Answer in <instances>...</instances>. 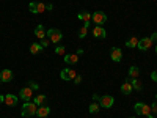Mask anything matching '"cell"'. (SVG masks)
I'll list each match as a JSON object with an SVG mask.
<instances>
[{
	"mask_svg": "<svg viewBox=\"0 0 157 118\" xmlns=\"http://www.w3.org/2000/svg\"><path fill=\"white\" fill-rule=\"evenodd\" d=\"M3 101H5V96H3V95H0V102L3 104Z\"/></svg>",
	"mask_w": 157,
	"mask_h": 118,
	"instance_id": "35",
	"label": "cell"
},
{
	"mask_svg": "<svg viewBox=\"0 0 157 118\" xmlns=\"http://www.w3.org/2000/svg\"><path fill=\"white\" fill-rule=\"evenodd\" d=\"M146 118H154V116H152V113H151V115H148V116H146Z\"/></svg>",
	"mask_w": 157,
	"mask_h": 118,
	"instance_id": "36",
	"label": "cell"
},
{
	"mask_svg": "<svg viewBox=\"0 0 157 118\" xmlns=\"http://www.w3.org/2000/svg\"><path fill=\"white\" fill-rule=\"evenodd\" d=\"M55 54H57V55H64V54H66V46H58V47H55Z\"/></svg>",
	"mask_w": 157,
	"mask_h": 118,
	"instance_id": "26",
	"label": "cell"
},
{
	"mask_svg": "<svg viewBox=\"0 0 157 118\" xmlns=\"http://www.w3.org/2000/svg\"><path fill=\"white\" fill-rule=\"evenodd\" d=\"M75 76H77V73H75L74 69H71V68H64V69L60 73V77L63 79V81H74Z\"/></svg>",
	"mask_w": 157,
	"mask_h": 118,
	"instance_id": "8",
	"label": "cell"
},
{
	"mask_svg": "<svg viewBox=\"0 0 157 118\" xmlns=\"http://www.w3.org/2000/svg\"><path fill=\"white\" fill-rule=\"evenodd\" d=\"M155 101H157V95H155Z\"/></svg>",
	"mask_w": 157,
	"mask_h": 118,
	"instance_id": "38",
	"label": "cell"
},
{
	"mask_svg": "<svg viewBox=\"0 0 157 118\" xmlns=\"http://www.w3.org/2000/svg\"><path fill=\"white\" fill-rule=\"evenodd\" d=\"M152 41H151V38H141V39H138V49L140 50H143V52H146V50H149L151 47H152Z\"/></svg>",
	"mask_w": 157,
	"mask_h": 118,
	"instance_id": "7",
	"label": "cell"
},
{
	"mask_svg": "<svg viewBox=\"0 0 157 118\" xmlns=\"http://www.w3.org/2000/svg\"><path fill=\"white\" fill-rule=\"evenodd\" d=\"M130 118H135V116H130Z\"/></svg>",
	"mask_w": 157,
	"mask_h": 118,
	"instance_id": "39",
	"label": "cell"
},
{
	"mask_svg": "<svg viewBox=\"0 0 157 118\" xmlns=\"http://www.w3.org/2000/svg\"><path fill=\"white\" fill-rule=\"evenodd\" d=\"M46 35H47V38H49V41H50V43H54V44L60 43V41H61V38H63V33H61L58 29H49Z\"/></svg>",
	"mask_w": 157,
	"mask_h": 118,
	"instance_id": "2",
	"label": "cell"
},
{
	"mask_svg": "<svg viewBox=\"0 0 157 118\" xmlns=\"http://www.w3.org/2000/svg\"><path fill=\"white\" fill-rule=\"evenodd\" d=\"M99 109H101V106H99V102L98 101H93V102H91L90 104V113H98L99 112Z\"/></svg>",
	"mask_w": 157,
	"mask_h": 118,
	"instance_id": "24",
	"label": "cell"
},
{
	"mask_svg": "<svg viewBox=\"0 0 157 118\" xmlns=\"http://www.w3.org/2000/svg\"><path fill=\"white\" fill-rule=\"evenodd\" d=\"M151 112H152V113H155V112H157V101L151 104Z\"/></svg>",
	"mask_w": 157,
	"mask_h": 118,
	"instance_id": "28",
	"label": "cell"
},
{
	"mask_svg": "<svg viewBox=\"0 0 157 118\" xmlns=\"http://www.w3.org/2000/svg\"><path fill=\"white\" fill-rule=\"evenodd\" d=\"M0 81H2V82L13 81V71L11 69H3L2 73H0Z\"/></svg>",
	"mask_w": 157,
	"mask_h": 118,
	"instance_id": "15",
	"label": "cell"
},
{
	"mask_svg": "<svg viewBox=\"0 0 157 118\" xmlns=\"http://www.w3.org/2000/svg\"><path fill=\"white\" fill-rule=\"evenodd\" d=\"M151 79H152L154 82H157V71H152L151 73Z\"/></svg>",
	"mask_w": 157,
	"mask_h": 118,
	"instance_id": "30",
	"label": "cell"
},
{
	"mask_svg": "<svg viewBox=\"0 0 157 118\" xmlns=\"http://www.w3.org/2000/svg\"><path fill=\"white\" fill-rule=\"evenodd\" d=\"M101 99V96H98V95H93V101H99Z\"/></svg>",
	"mask_w": 157,
	"mask_h": 118,
	"instance_id": "34",
	"label": "cell"
},
{
	"mask_svg": "<svg viewBox=\"0 0 157 118\" xmlns=\"http://www.w3.org/2000/svg\"><path fill=\"white\" fill-rule=\"evenodd\" d=\"M91 33H93L94 38H99V39H104L107 36V32H105V29H104L102 25H96V27L91 30Z\"/></svg>",
	"mask_w": 157,
	"mask_h": 118,
	"instance_id": "11",
	"label": "cell"
},
{
	"mask_svg": "<svg viewBox=\"0 0 157 118\" xmlns=\"http://www.w3.org/2000/svg\"><path fill=\"white\" fill-rule=\"evenodd\" d=\"M88 29H90V22H83V25L78 29V38L83 39V38L88 35Z\"/></svg>",
	"mask_w": 157,
	"mask_h": 118,
	"instance_id": "17",
	"label": "cell"
},
{
	"mask_svg": "<svg viewBox=\"0 0 157 118\" xmlns=\"http://www.w3.org/2000/svg\"><path fill=\"white\" fill-rule=\"evenodd\" d=\"M127 81L130 82V85H132V88H134V90H137V91H141L143 85H141V82L138 81V79H129V77H127Z\"/></svg>",
	"mask_w": 157,
	"mask_h": 118,
	"instance_id": "20",
	"label": "cell"
},
{
	"mask_svg": "<svg viewBox=\"0 0 157 118\" xmlns=\"http://www.w3.org/2000/svg\"><path fill=\"white\" fill-rule=\"evenodd\" d=\"M33 102L36 104L38 107H39V106H44V102H46V96H44V95H38V96L33 99Z\"/></svg>",
	"mask_w": 157,
	"mask_h": 118,
	"instance_id": "25",
	"label": "cell"
},
{
	"mask_svg": "<svg viewBox=\"0 0 157 118\" xmlns=\"http://www.w3.org/2000/svg\"><path fill=\"white\" fill-rule=\"evenodd\" d=\"M17 101H19V98H16V95H5V101H3V104L5 106H10V107H13V106H16L17 104Z\"/></svg>",
	"mask_w": 157,
	"mask_h": 118,
	"instance_id": "13",
	"label": "cell"
},
{
	"mask_svg": "<svg viewBox=\"0 0 157 118\" xmlns=\"http://www.w3.org/2000/svg\"><path fill=\"white\" fill-rule=\"evenodd\" d=\"M138 76H140V69L137 66L129 68V79H138Z\"/></svg>",
	"mask_w": 157,
	"mask_h": 118,
	"instance_id": "22",
	"label": "cell"
},
{
	"mask_svg": "<svg viewBox=\"0 0 157 118\" xmlns=\"http://www.w3.org/2000/svg\"><path fill=\"white\" fill-rule=\"evenodd\" d=\"M74 82H75V84L78 85V84L82 82V77H80V76H75V79H74Z\"/></svg>",
	"mask_w": 157,
	"mask_h": 118,
	"instance_id": "31",
	"label": "cell"
},
{
	"mask_svg": "<svg viewBox=\"0 0 157 118\" xmlns=\"http://www.w3.org/2000/svg\"><path fill=\"white\" fill-rule=\"evenodd\" d=\"M135 113L141 115V116H148V115L152 113L151 112V106H148V104H145V102H137L135 104Z\"/></svg>",
	"mask_w": 157,
	"mask_h": 118,
	"instance_id": "3",
	"label": "cell"
},
{
	"mask_svg": "<svg viewBox=\"0 0 157 118\" xmlns=\"http://www.w3.org/2000/svg\"><path fill=\"white\" fill-rule=\"evenodd\" d=\"M29 10L33 13V14L44 13V11H46V3H43V2H30V3H29Z\"/></svg>",
	"mask_w": 157,
	"mask_h": 118,
	"instance_id": "5",
	"label": "cell"
},
{
	"mask_svg": "<svg viewBox=\"0 0 157 118\" xmlns=\"http://www.w3.org/2000/svg\"><path fill=\"white\" fill-rule=\"evenodd\" d=\"M154 50H155V54H157V46H155V47H154Z\"/></svg>",
	"mask_w": 157,
	"mask_h": 118,
	"instance_id": "37",
	"label": "cell"
},
{
	"mask_svg": "<svg viewBox=\"0 0 157 118\" xmlns=\"http://www.w3.org/2000/svg\"><path fill=\"white\" fill-rule=\"evenodd\" d=\"M52 10H54V5H52V3H47V5H46V11H52Z\"/></svg>",
	"mask_w": 157,
	"mask_h": 118,
	"instance_id": "33",
	"label": "cell"
},
{
	"mask_svg": "<svg viewBox=\"0 0 157 118\" xmlns=\"http://www.w3.org/2000/svg\"><path fill=\"white\" fill-rule=\"evenodd\" d=\"M132 90H134V88H132V85H130L129 81H126V82L121 85V93H123V95H130V93H132Z\"/></svg>",
	"mask_w": 157,
	"mask_h": 118,
	"instance_id": "19",
	"label": "cell"
},
{
	"mask_svg": "<svg viewBox=\"0 0 157 118\" xmlns=\"http://www.w3.org/2000/svg\"><path fill=\"white\" fill-rule=\"evenodd\" d=\"M44 47L39 44V43H33L32 46H30V54H33V55H36V54H39Z\"/></svg>",
	"mask_w": 157,
	"mask_h": 118,
	"instance_id": "21",
	"label": "cell"
},
{
	"mask_svg": "<svg viewBox=\"0 0 157 118\" xmlns=\"http://www.w3.org/2000/svg\"><path fill=\"white\" fill-rule=\"evenodd\" d=\"M91 19H93V22L96 25H102V27H104V24L107 22V14H105V13H102V11H94L93 14H91Z\"/></svg>",
	"mask_w": 157,
	"mask_h": 118,
	"instance_id": "4",
	"label": "cell"
},
{
	"mask_svg": "<svg viewBox=\"0 0 157 118\" xmlns=\"http://www.w3.org/2000/svg\"><path fill=\"white\" fill-rule=\"evenodd\" d=\"M19 98H22L24 101H30L32 98H33V90L27 85V87H24V88H21V91H19Z\"/></svg>",
	"mask_w": 157,
	"mask_h": 118,
	"instance_id": "9",
	"label": "cell"
},
{
	"mask_svg": "<svg viewBox=\"0 0 157 118\" xmlns=\"http://www.w3.org/2000/svg\"><path fill=\"white\" fill-rule=\"evenodd\" d=\"M110 58H112L113 61H116V63H120L121 58H123V50H121L120 47H112V50H110Z\"/></svg>",
	"mask_w": 157,
	"mask_h": 118,
	"instance_id": "10",
	"label": "cell"
},
{
	"mask_svg": "<svg viewBox=\"0 0 157 118\" xmlns=\"http://www.w3.org/2000/svg\"><path fill=\"white\" fill-rule=\"evenodd\" d=\"M126 46H127V47H137V46H138V38H137V36L129 38L127 41H126Z\"/></svg>",
	"mask_w": 157,
	"mask_h": 118,
	"instance_id": "23",
	"label": "cell"
},
{
	"mask_svg": "<svg viewBox=\"0 0 157 118\" xmlns=\"http://www.w3.org/2000/svg\"><path fill=\"white\" fill-rule=\"evenodd\" d=\"M149 38H151V41H152V43H154V41H157V32H155V33H152Z\"/></svg>",
	"mask_w": 157,
	"mask_h": 118,
	"instance_id": "32",
	"label": "cell"
},
{
	"mask_svg": "<svg viewBox=\"0 0 157 118\" xmlns=\"http://www.w3.org/2000/svg\"><path fill=\"white\" fill-rule=\"evenodd\" d=\"M29 87L32 90H38V84H35V82H29Z\"/></svg>",
	"mask_w": 157,
	"mask_h": 118,
	"instance_id": "29",
	"label": "cell"
},
{
	"mask_svg": "<svg viewBox=\"0 0 157 118\" xmlns=\"http://www.w3.org/2000/svg\"><path fill=\"white\" fill-rule=\"evenodd\" d=\"M115 104V98L110 96V95H105V96H101L99 99V106L104 107V109H110L112 106Z\"/></svg>",
	"mask_w": 157,
	"mask_h": 118,
	"instance_id": "6",
	"label": "cell"
},
{
	"mask_svg": "<svg viewBox=\"0 0 157 118\" xmlns=\"http://www.w3.org/2000/svg\"><path fill=\"white\" fill-rule=\"evenodd\" d=\"M49 43H50V41H49V38H43V39H41V43H39V44H41L43 47H46Z\"/></svg>",
	"mask_w": 157,
	"mask_h": 118,
	"instance_id": "27",
	"label": "cell"
},
{
	"mask_svg": "<svg viewBox=\"0 0 157 118\" xmlns=\"http://www.w3.org/2000/svg\"><path fill=\"white\" fill-rule=\"evenodd\" d=\"M36 110H38V106L33 102V101H25L24 106H22V116L24 118H30L33 115H36Z\"/></svg>",
	"mask_w": 157,
	"mask_h": 118,
	"instance_id": "1",
	"label": "cell"
},
{
	"mask_svg": "<svg viewBox=\"0 0 157 118\" xmlns=\"http://www.w3.org/2000/svg\"><path fill=\"white\" fill-rule=\"evenodd\" d=\"M77 18L80 19L82 22H91V13H88V11H80L77 14Z\"/></svg>",
	"mask_w": 157,
	"mask_h": 118,
	"instance_id": "18",
	"label": "cell"
},
{
	"mask_svg": "<svg viewBox=\"0 0 157 118\" xmlns=\"http://www.w3.org/2000/svg\"><path fill=\"white\" fill-rule=\"evenodd\" d=\"M63 61L66 63V65H75L78 61V55L77 54H64Z\"/></svg>",
	"mask_w": 157,
	"mask_h": 118,
	"instance_id": "14",
	"label": "cell"
},
{
	"mask_svg": "<svg viewBox=\"0 0 157 118\" xmlns=\"http://www.w3.org/2000/svg\"><path fill=\"white\" fill-rule=\"evenodd\" d=\"M49 113H50V107H49V106H39L38 110H36V115H38L39 118H46Z\"/></svg>",
	"mask_w": 157,
	"mask_h": 118,
	"instance_id": "16",
	"label": "cell"
},
{
	"mask_svg": "<svg viewBox=\"0 0 157 118\" xmlns=\"http://www.w3.org/2000/svg\"><path fill=\"white\" fill-rule=\"evenodd\" d=\"M47 30L44 29V25L43 24H39V25H36V29H35V36L38 38V39H43V38H47Z\"/></svg>",
	"mask_w": 157,
	"mask_h": 118,
	"instance_id": "12",
	"label": "cell"
}]
</instances>
